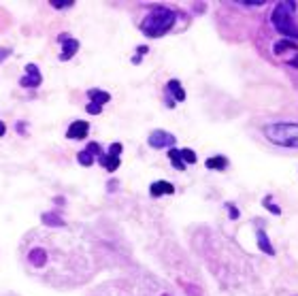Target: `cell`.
Instances as JSON below:
<instances>
[{
    "label": "cell",
    "mask_w": 298,
    "mask_h": 296,
    "mask_svg": "<svg viewBox=\"0 0 298 296\" xmlns=\"http://www.w3.org/2000/svg\"><path fill=\"white\" fill-rule=\"evenodd\" d=\"M88 132H89V124H88V121H81V119H79V121H73V124L68 126L66 137L79 141V139H86Z\"/></svg>",
    "instance_id": "cell-7"
},
{
    "label": "cell",
    "mask_w": 298,
    "mask_h": 296,
    "mask_svg": "<svg viewBox=\"0 0 298 296\" xmlns=\"http://www.w3.org/2000/svg\"><path fill=\"white\" fill-rule=\"evenodd\" d=\"M230 217H232V220H235V217H238V211H237L235 207H230Z\"/></svg>",
    "instance_id": "cell-22"
},
{
    "label": "cell",
    "mask_w": 298,
    "mask_h": 296,
    "mask_svg": "<svg viewBox=\"0 0 298 296\" xmlns=\"http://www.w3.org/2000/svg\"><path fill=\"white\" fill-rule=\"evenodd\" d=\"M288 49H296V43L294 41H290V38H286V41H279L275 45V54H283V51H288Z\"/></svg>",
    "instance_id": "cell-16"
},
{
    "label": "cell",
    "mask_w": 298,
    "mask_h": 296,
    "mask_svg": "<svg viewBox=\"0 0 298 296\" xmlns=\"http://www.w3.org/2000/svg\"><path fill=\"white\" fill-rule=\"evenodd\" d=\"M88 96H89V98H92V102H94V105H98V107L107 105V102L111 100V96H109L107 92H102V89H89V92H88Z\"/></svg>",
    "instance_id": "cell-10"
},
{
    "label": "cell",
    "mask_w": 298,
    "mask_h": 296,
    "mask_svg": "<svg viewBox=\"0 0 298 296\" xmlns=\"http://www.w3.org/2000/svg\"><path fill=\"white\" fill-rule=\"evenodd\" d=\"M258 245H260V249H262L264 254L275 256V249H273V245L268 243V237H267V233H264V230H258Z\"/></svg>",
    "instance_id": "cell-11"
},
{
    "label": "cell",
    "mask_w": 298,
    "mask_h": 296,
    "mask_svg": "<svg viewBox=\"0 0 298 296\" xmlns=\"http://www.w3.org/2000/svg\"><path fill=\"white\" fill-rule=\"evenodd\" d=\"M175 19H177V15H175L171 9H162V6H158L153 13H149V15L143 19L141 30H143V34L151 36V38L164 36L166 32L175 26Z\"/></svg>",
    "instance_id": "cell-2"
},
{
    "label": "cell",
    "mask_w": 298,
    "mask_h": 296,
    "mask_svg": "<svg viewBox=\"0 0 298 296\" xmlns=\"http://www.w3.org/2000/svg\"><path fill=\"white\" fill-rule=\"evenodd\" d=\"M168 92H173V96L177 100H183L185 98V92H183V88H181V83L179 81H168Z\"/></svg>",
    "instance_id": "cell-15"
},
{
    "label": "cell",
    "mask_w": 298,
    "mask_h": 296,
    "mask_svg": "<svg viewBox=\"0 0 298 296\" xmlns=\"http://www.w3.org/2000/svg\"><path fill=\"white\" fill-rule=\"evenodd\" d=\"M147 143L153 147V149H162V147H173L175 145V137L171 132H164V130H153L149 134Z\"/></svg>",
    "instance_id": "cell-5"
},
{
    "label": "cell",
    "mask_w": 298,
    "mask_h": 296,
    "mask_svg": "<svg viewBox=\"0 0 298 296\" xmlns=\"http://www.w3.org/2000/svg\"><path fill=\"white\" fill-rule=\"evenodd\" d=\"M102 111V107H98V105H94V102H89L88 105V113H92V115H96V113H100Z\"/></svg>",
    "instance_id": "cell-21"
},
{
    "label": "cell",
    "mask_w": 298,
    "mask_h": 296,
    "mask_svg": "<svg viewBox=\"0 0 298 296\" xmlns=\"http://www.w3.org/2000/svg\"><path fill=\"white\" fill-rule=\"evenodd\" d=\"M86 151L89 153V156H98V153H102V151H100V145H98V143H89V145L86 147Z\"/></svg>",
    "instance_id": "cell-19"
},
{
    "label": "cell",
    "mask_w": 298,
    "mask_h": 296,
    "mask_svg": "<svg viewBox=\"0 0 298 296\" xmlns=\"http://www.w3.org/2000/svg\"><path fill=\"white\" fill-rule=\"evenodd\" d=\"M226 166H228V160L222 158V156L207 160V169H211V171H222V169H226Z\"/></svg>",
    "instance_id": "cell-13"
},
{
    "label": "cell",
    "mask_w": 298,
    "mask_h": 296,
    "mask_svg": "<svg viewBox=\"0 0 298 296\" xmlns=\"http://www.w3.org/2000/svg\"><path fill=\"white\" fill-rule=\"evenodd\" d=\"M77 160H79V164H83V166H89L94 162V156H89V153L83 149V151H79V156H77Z\"/></svg>",
    "instance_id": "cell-18"
},
{
    "label": "cell",
    "mask_w": 298,
    "mask_h": 296,
    "mask_svg": "<svg viewBox=\"0 0 298 296\" xmlns=\"http://www.w3.org/2000/svg\"><path fill=\"white\" fill-rule=\"evenodd\" d=\"M41 81H43V77H41V73H38V68L34 66V64H28V66H26V77L19 79V86L22 88H38Z\"/></svg>",
    "instance_id": "cell-6"
},
{
    "label": "cell",
    "mask_w": 298,
    "mask_h": 296,
    "mask_svg": "<svg viewBox=\"0 0 298 296\" xmlns=\"http://www.w3.org/2000/svg\"><path fill=\"white\" fill-rule=\"evenodd\" d=\"M294 11H296V4L290 2V0H283L273 9V15H270V22L281 34H286L290 41L292 38H298V28L294 26Z\"/></svg>",
    "instance_id": "cell-3"
},
{
    "label": "cell",
    "mask_w": 298,
    "mask_h": 296,
    "mask_svg": "<svg viewBox=\"0 0 298 296\" xmlns=\"http://www.w3.org/2000/svg\"><path fill=\"white\" fill-rule=\"evenodd\" d=\"M100 164L105 166L107 171H118L119 166V156H113V153H109V156H100Z\"/></svg>",
    "instance_id": "cell-12"
},
{
    "label": "cell",
    "mask_w": 298,
    "mask_h": 296,
    "mask_svg": "<svg viewBox=\"0 0 298 296\" xmlns=\"http://www.w3.org/2000/svg\"><path fill=\"white\" fill-rule=\"evenodd\" d=\"M175 185L168 181H155L151 183V196H162V194H173Z\"/></svg>",
    "instance_id": "cell-9"
},
{
    "label": "cell",
    "mask_w": 298,
    "mask_h": 296,
    "mask_svg": "<svg viewBox=\"0 0 298 296\" xmlns=\"http://www.w3.org/2000/svg\"><path fill=\"white\" fill-rule=\"evenodd\" d=\"M264 137L270 143L281 147H298V124H288V121H277L264 128Z\"/></svg>",
    "instance_id": "cell-4"
},
{
    "label": "cell",
    "mask_w": 298,
    "mask_h": 296,
    "mask_svg": "<svg viewBox=\"0 0 298 296\" xmlns=\"http://www.w3.org/2000/svg\"><path fill=\"white\" fill-rule=\"evenodd\" d=\"M290 66H294V68H298V58H294L292 62H290Z\"/></svg>",
    "instance_id": "cell-24"
},
{
    "label": "cell",
    "mask_w": 298,
    "mask_h": 296,
    "mask_svg": "<svg viewBox=\"0 0 298 296\" xmlns=\"http://www.w3.org/2000/svg\"><path fill=\"white\" fill-rule=\"evenodd\" d=\"M19 260L30 277L56 288L70 290L94 275V256L81 237L68 228H34L19 243Z\"/></svg>",
    "instance_id": "cell-1"
},
{
    "label": "cell",
    "mask_w": 298,
    "mask_h": 296,
    "mask_svg": "<svg viewBox=\"0 0 298 296\" xmlns=\"http://www.w3.org/2000/svg\"><path fill=\"white\" fill-rule=\"evenodd\" d=\"M4 132H6V126H4V121H0V137H4Z\"/></svg>",
    "instance_id": "cell-23"
},
{
    "label": "cell",
    "mask_w": 298,
    "mask_h": 296,
    "mask_svg": "<svg viewBox=\"0 0 298 296\" xmlns=\"http://www.w3.org/2000/svg\"><path fill=\"white\" fill-rule=\"evenodd\" d=\"M60 41L64 43V51L60 54V60H70L75 54H77V49H79V41H75V38H66V36H60Z\"/></svg>",
    "instance_id": "cell-8"
},
{
    "label": "cell",
    "mask_w": 298,
    "mask_h": 296,
    "mask_svg": "<svg viewBox=\"0 0 298 296\" xmlns=\"http://www.w3.org/2000/svg\"><path fill=\"white\" fill-rule=\"evenodd\" d=\"M168 158H171V162H173V166H175L177 171H183V169H185V164H183V160H181L179 149L171 147V151H168Z\"/></svg>",
    "instance_id": "cell-14"
},
{
    "label": "cell",
    "mask_w": 298,
    "mask_h": 296,
    "mask_svg": "<svg viewBox=\"0 0 298 296\" xmlns=\"http://www.w3.org/2000/svg\"><path fill=\"white\" fill-rule=\"evenodd\" d=\"M179 153H181V160H183V164H185V162H187V164H194V162H196V153H194L192 149H181Z\"/></svg>",
    "instance_id": "cell-17"
},
{
    "label": "cell",
    "mask_w": 298,
    "mask_h": 296,
    "mask_svg": "<svg viewBox=\"0 0 298 296\" xmlns=\"http://www.w3.org/2000/svg\"><path fill=\"white\" fill-rule=\"evenodd\" d=\"M264 205H267V209H268V211H273V213H277V215L281 213V209L277 207V205H275L273 201H270V198H267V201H264Z\"/></svg>",
    "instance_id": "cell-20"
}]
</instances>
